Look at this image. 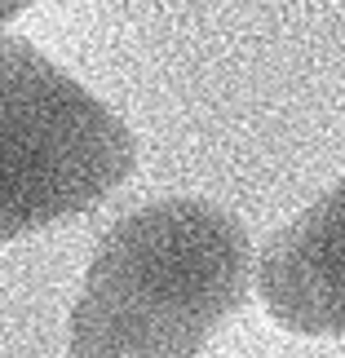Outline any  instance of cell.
Masks as SVG:
<instances>
[{
  "label": "cell",
  "mask_w": 345,
  "mask_h": 358,
  "mask_svg": "<svg viewBox=\"0 0 345 358\" xmlns=\"http://www.w3.org/2000/svg\"><path fill=\"white\" fill-rule=\"evenodd\" d=\"M257 252L213 199H155L98 239L66 358H199L253 296Z\"/></svg>",
  "instance_id": "cell-1"
},
{
  "label": "cell",
  "mask_w": 345,
  "mask_h": 358,
  "mask_svg": "<svg viewBox=\"0 0 345 358\" xmlns=\"http://www.w3.org/2000/svg\"><path fill=\"white\" fill-rule=\"evenodd\" d=\"M137 164L102 98L31 40L0 36V243L98 208Z\"/></svg>",
  "instance_id": "cell-2"
},
{
  "label": "cell",
  "mask_w": 345,
  "mask_h": 358,
  "mask_svg": "<svg viewBox=\"0 0 345 358\" xmlns=\"http://www.w3.org/2000/svg\"><path fill=\"white\" fill-rule=\"evenodd\" d=\"M253 283L283 332L345 336V177L266 239Z\"/></svg>",
  "instance_id": "cell-3"
}]
</instances>
